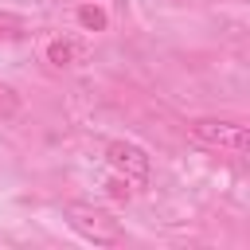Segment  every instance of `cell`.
Wrapping results in <instances>:
<instances>
[{
  "label": "cell",
  "instance_id": "8992f818",
  "mask_svg": "<svg viewBox=\"0 0 250 250\" xmlns=\"http://www.w3.org/2000/svg\"><path fill=\"white\" fill-rule=\"evenodd\" d=\"M78 23L86 27V31H105V23H109V16L98 8V4H78Z\"/></svg>",
  "mask_w": 250,
  "mask_h": 250
},
{
  "label": "cell",
  "instance_id": "3957f363",
  "mask_svg": "<svg viewBox=\"0 0 250 250\" xmlns=\"http://www.w3.org/2000/svg\"><path fill=\"white\" fill-rule=\"evenodd\" d=\"M105 160H109V168H113L117 176H125L129 184H145V180L152 176L148 152H145L141 145H133V141H109V145H105Z\"/></svg>",
  "mask_w": 250,
  "mask_h": 250
},
{
  "label": "cell",
  "instance_id": "52a82bcc",
  "mask_svg": "<svg viewBox=\"0 0 250 250\" xmlns=\"http://www.w3.org/2000/svg\"><path fill=\"white\" fill-rule=\"evenodd\" d=\"M16 113H20V94L8 82H0V121H12Z\"/></svg>",
  "mask_w": 250,
  "mask_h": 250
},
{
  "label": "cell",
  "instance_id": "6da1fadb",
  "mask_svg": "<svg viewBox=\"0 0 250 250\" xmlns=\"http://www.w3.org/2000/svg\"><path fill=\"white\" fill-rule=\"evenodd\" d=\"M188 137L199 148H215V152H234L242 156L250 148V133L242 121H227V117H195L188 121Z\"/></svg>",
  "mask_w": 250,
  "mask_h": 250
},
{
  "label": "cell",
  "instance_id": "5b68a950",
  "mask_svg": "<svg viewBox=\"0 0 250 250\" xmlns=\"http://www.w3.org/2000/svg\"><path fill=\"white\" fill-rule=\"evenodd\" d=\"M23 35H27V20L16 16V12H8V8H0V43L23 39Z\"/></svg>",
  "mask_w": 250,
  "mask_h": 250
},
{
  "label": "cell",
  "instance_id": "277c9868",
  "mask_svg": "<svg viewBox=\"0 0 250 250\" xmlns=\"http://www.w3.org/2000/svg\"><path fill=\"white\" fill-rule=\"evenodd\" d=\"M43 55H47V62H51V66H59V70H62V66H78V62H82V55H86V47H82L78 39H51Z\"/></svg>",
  "mask_w": 250,
  "mask_h": 250
},
{
  "label": "cell",
  "instance_id": "ba28073f",
  "mask_svg": "<svg viewBox=\"0 0 250 250\" xmlns=\"http://www.w3.org/2000/svg\"><path fill=\"white\" fill-rule=\"evenodd\" d=\"M125 184H129V180H125V176H117V180H109V184H105V191H109V195H117V199H129V188H125Z\"/></svg>",
  "mask_w": 250,
  "mask_h": 250
},
{
  "label": "cell",
  "instance_id": "7a4b0ae2",
  "mask_svg": "<svg viewBox=\"0 0 250 250\" xmlns=\"http://www.w3.org/2000/svg\"><path fill=\"white\" fill-rule=\"evenodd\" d=\"M62 215H66L70 230H74V234H82V238H86V242H94V246H117V242H125L121 223H117L109 211L94 207V203H66V207H62Z\"/></svg>",
  "mask_w": 250,
  "mask_h": 250
}]
</instances>
